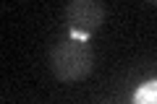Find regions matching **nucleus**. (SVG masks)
Instances as JSON below:
<instances>
[{
    "label": "nucleus",
    "instance_id": "nucleus-2",
    "mask_svg": "<svg viewBox=\"0 0 157 104\" xmlns=\"http://www.w3.org/2000/svg\"><path fill=\"white\" fill-rule=\"evenodd\" d=\"M66 21L71 26V37L89 39V34L97 31L105 21V5L102 0H68Z\"/></svg>",
    "mask_w": 157,
    "mask_h": 104
},
{
    "label": "nucleus",
    "instance_id": "nucleus-1",
    "mask_svg": "<svg viewBox=\"0 0 157 104\" xmlns=\"http://www.w3.org/2000/svg\"><path fill=\"white\" fill-rule=\"evenodd\" d=\"M94 68V49L89 47L86 39L68 37L63 42H58L50 52V70L58 81L73 83L86 78Z\"/></svg>",
    "mask_w": 157,
    "mask_h": 104
},
{
    "label": "nucleus",
    "instance_id": "nucleus-3",
    "mask_svg": "<svg viewBox=\"0 0 157 104\" xmlns=\"http://www.w3.org/2000/svg\"><path fill=\"white\" fill-rule=\"evenodd\" d=\"M134 99H139V102H144V99H157V81H152V83H147V86L141 88V91L136 94Z\"/></svg>",
    "mask_w": 157,
    "mask_h": 104
},
{
    "label": "nucleus",
    "instance_id": "nucleus-4",
    "mask_svg": "<svg viewBox=\"0 0 157 104\" xmlns=\"http://www.w3.org/2000/svg\"><path fill=\"white\" fill-rule=\"evenodd\" d=\"M149 3H157V0H149Z\"/></svg>",
    "mask_w": 157,
    "mask_h": 104
}]
</instances>
